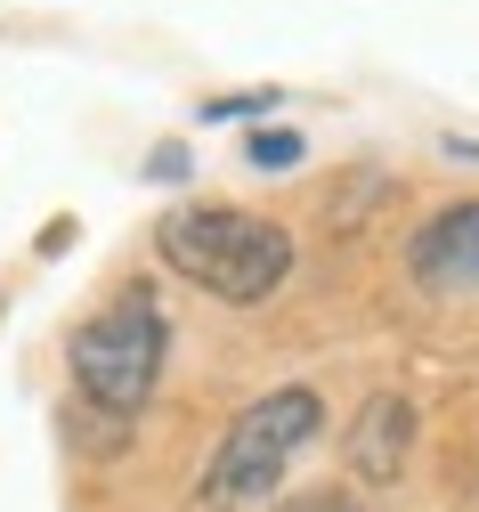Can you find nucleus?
<instances>
[{
	"mask_svg": "<svg viewBox=\"0 0 479 512\" xmlns=\"http://www.w3.org/2000/svg\"><path fill=\"white\" fill-rule=\"evenodd\" d=\"M147 171H155V179H187V147H155Z\"/></svg>",
	"mask_w": 479,
	"mask_h": 512,
	"instance_id": "nucleus-8",
	"label": "nucleus"
},
{
	"mask_svg": "<svg viewBox=\"0 0 479 512\" xmlns=\"http://www.w3.org/2000/svg\"><path fill=\"white\" fill-rule=\"evenodd\" d=\"M293 512H358L350 496H309V504H293Z\"/></svg>",
	"mask_w": 479,
	"mask_h": 512,
	"instance_id": "nucleus-9",
	"label": "nucleus"
},
{
	"mask_svg": "<svg viewBox=\"0 0 479 512\" xmlns=\"http://www.w3.org/2000/svg\"><path fill=\"white\" fill-rule=\"evenodd\" d=\"M277 90H228V98H203V122H236V114H268Z\"/></svg>",
	"mask_w": 479,
	"mask_h": 512,
	"instance_id": "nucleus-7",
	"label": "nucleus"
},
{
	"mask_svg": "<svg viewBox=\"0 0 479 512\" xmlns=\"http://www.w3.org/2000/svg\"><path fill=\"white\" fill-rule=\"evenodd\" d=\"M406 269H415V285L439 293V301H479V196L431 212L415 228V244H406Z\"/></svg>",
	"mask_w": 479,
	"mask_h": 512,
	"instance_id": "nucleus-4",
	"label": "nucleus"
},
{
	"mask_svg": "<svg viewBox=\"0 0 479 512\" xmlns=\"http://www.w3.org/2000/svg\"><path fill=\"white\" fill-rule=\"evenodd\" d=\"M301 155H309L301 131H252V139H244V163H252V171H293Z\"/></svg>",
	"mask_w": 479,
	"mask_h": 512,
	"instance_id": "nucleus-6",
	"label": "nucleus"
},
{
	"mask_svg": "<svg viewBox=\"0 0 479 512\" xmlns=\"http://www.w3.org/2000/svg\"><path fill=\"white\" fill-rule=\"evenodd\" d=\"M163 350H171L163 309H155L147 293H122V301H106L98 317L74 326L65 366H74V391H82L98 415H139V407L155 399V382H163Z\"/></svg>",
	"mask_w": 479,
	"mask_h": 512,
	"instance_id": "nucleus-3",
	"label": "nucleus"
},
{
	"mask_svg": "<svg viewBox=\"0 0 479 512\" xmlns=\"http://www.w3.org/2000/svg\"><path fill=\"white\" fill-rule=\"evenodd\" d=\"M350 472L358 480H398V464H406V447H415V407H406L398 391H374L366 407H358V423H350Z\"/></svg>",
	"mask_w": 479,
	"mask_h": 512,
	"instance_id": "nucleus-5",
	"label": "nucleus"
},
{
	"mask_svg": "<svg viewBox=\"0 0 479 512\" xmlns=\"http://www.w3.org/2000/svg\"><path fill=\"white\" fill-rule=\"evenodd\" d=\"M155 252L187 285H203L228 309H260L293 277V228L260 220V212H236V204H179V212H163L155 220Z\"/></svg>",
	"mask_w": 479,
	"mask_h": 512,
	"instance_id": "nucleus-1",
	"label": "nucleus"
},
{
	"mask_svg": "<svg viewBox=\"0 0 479 512\" xmlns=\"http://www.w3.org/2000/svg\"><path fill=\"white\" fill-rule=\"evenodd\" d=\"M317 431H325V399L309 391V382H285V391L252 399V407L228 423L220 456L203 464L195 504H203V512H252V504H277L293 456H301Z\"/></svg>",
	"mask_w": 479,
	"mask_h": 512,
	"instance_id": "nucleus-2",
	"label": "nucleus"
}]
</instances>
